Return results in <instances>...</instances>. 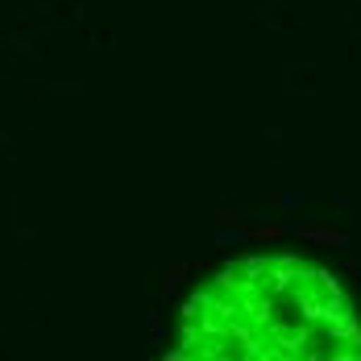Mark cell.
Segmentation results:
<instances>
[{
  "label": "cell",
  "instance_id": "obj_1",
  "mask_svg": "<svg viewBox=\"0 0 361 361\" xmlns=\"http://www.w3.org/2000/svg\"><path fill=\"white\" fill-rule=\"evenodd\" d=\"M171 357L361 361V316L341 279L299 253H245L183 299Z\"/></svg>",
  "mask_w": 361,
  "mask_h": 361
}]
</instances>
